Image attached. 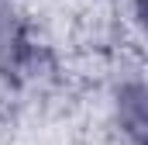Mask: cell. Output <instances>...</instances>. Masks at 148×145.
Returning <instances> with one entry per match:
<instances>
[{
    "instance_id": "obj_1",
    "label": "cell",
    "mask_w": 148,
    "mask_h": 145,
    "mask_svg": "<svg viewBox=\"0 0 148 145\" xmlns=\"http://www.w3.org/2000/svg\"><path fill=\"white\" fill-rule=\"evenodd\" d=\"M134 7H138V17H141V24L148 28V0H134Z\"/></svg>"
},
{
    "instance_id": "obj_2",
    "label": "cell",
    "mask_w": 148,
    "mask_h": 145,
    "mask_svg": "<svg viewBox=\"0 0 148 145\" xmlns=\"http://www.w3.org/2000/svg\"><path fill=\"white\" fill-rule=\"evenodd\" d=\"M145 145H148V138H145Z\"/></svg>"
}]
</instances>
